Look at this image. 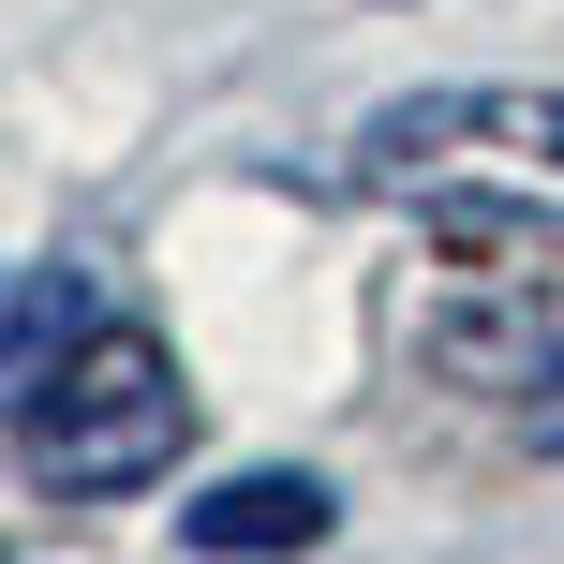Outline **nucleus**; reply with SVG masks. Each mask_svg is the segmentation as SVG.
Segmentation results:
<instances>
[{"label": "nucleus", "mask_w": 564, "mask_h": 564, "mask_svg": "<svg viewBox=\"0 0 564 564\" xmlns=\"http://www.w3.org/2000/svg\"><path fill=\"white\" fill-rule=\"evenodd\" d=\"M178 535H194L208 564H268V550L327 535V490H312V476H224L208 506H178Z\"/></svg>", "instance_id": "4"}, {"label": "nucleus", "mask_w": 564, "mask_h": 564, "mask_svg": "<svg viewBox=\"0 0 564 564\" xmlns=\"http://www.w3.org/2000/svg\"><path fill=\"white\" fill-rule=\"evenodd\" d=\"M178 431H194V387H178V357L134 327V312H89V327L15 387V460L45 490H75V506L149 490L178 460Z\"/></svg>", "instance_id": "2"}, {"label": "nucleus", "mask_w": 564, "mask_h": 564, "mask_svg": "<svg viewBox=\"0 0 564 564\" xmlns=\"http://www.w3.org/2000/svg\"><path fill=\"white\" fill-rule=\"evenodd\" d=\"M416 357L446 371L460 401H490L506 431L564 446V268H535V253H476L446 297L416 312Z\"/></svg>", "instance_id": "3"}, {"label": "nucleus", "mask_w": 564, "mask_h": 564, "mask_svg": "<svg viewBox=\"0 0 564 564\" xmlns=\"http://www.w3.org/2000/svg\"><path fill=\"white\" fill-rule=\"evenodd\" d=\"M357 194L446 224L460 253H535V238H564V89L476 75V89L371 105L357 119Z\"/></svg>", "instance_id": "1"}]
</instances>
